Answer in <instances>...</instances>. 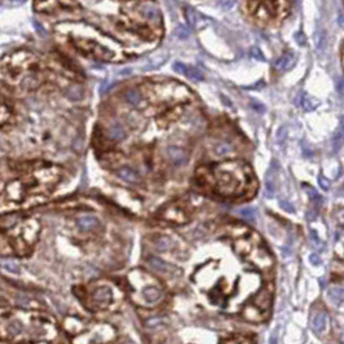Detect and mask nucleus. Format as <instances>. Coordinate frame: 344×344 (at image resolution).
Wrapping results in <instances>:
<instances>
[{
    "label": "nucleus",
    "mask_w": 344,
    "mask_h": 344,
    "mask_svg": "<svg viewBox=\"0 0 344 344\" xmlns=\"http://www.w3.org/2000/svg\"><path fill=\"white\" fill-rule=\"evenodd\" d=\"M216 190L224 197H238L254 184L251 168L243 162L221 163L215 167Z\"/></svg>",
    "instance_id": "1"
},
{
    "label": "nucleus",
    "mask_w": 344,
    "mask_h": 344,
    "mask_svg": "<svg viewBox=\"0 0 344 344\" xmlns=\"http://www.w3.org/2000/svg\"><path fill=\"white\" fill-rule=\"evenodd\" d=\"M7 75L16 86L34 87L42 81L39 60L26 51L15 52L3 60V78Z\"/></svg>",
    "instance_id": "2"
},
{
    "label": "nucleus",
    "mask_w": 344,
    "mask_h": 344,
    "mask_svg": "<svg viewBox=\"0 0 344 344\" xmlns=\"http://www.w3.org/2000/svg\"><path fill=\"white\" fill-rule=\"evenodd\" d=\"M249 13L261 26L278 25L290 13V0H249Z\"/></svg>",
    "instance_id": "3"
},
{
    "label": "nucleus",
    "mask_w": 344,
    "mask_h": 344,
    "mask_svg": "<svg viewBox=\"0 0 344 344\" xmlns=\"http://www.w3.org/2000/svg\"><path fill=\"white\" fill-rule=\"evenodd\" d=\"M151 97L157 98L159 102L165 101H172L175 100H184V98L189 97L188 88L184 86H180L176 83H158L151 86Z\"/></svg>",
    "instance_id": "4"
},
{
    "label": "nucleus",
    "mask_w": 344,
    "mask_h": 344,
    "mask_svg": "<svg viewBox=\"0 0 344 344\" xmlns=\"http://www.w3.org/2000/svg\"><path fill=\"white\" fill-rule=\"evenodd\" d=\"M77 7L75 0H36L35 2V9L42 13H53L61 8H69Z\"/></svg>",
    "instance_id": "5"
},
{
    "label": "nucleus",
    "mask_w": 344,
    "mask_h": 344,
    "mask_svg": "<svg viewBox=\"0 0 344 344\" xmlns=\"http://www.w3.org/2000/svg\"><path fill=\"white\" fill-rule=\"evenodd\" d=\"M271 305H272V287L266 286L265 289L261 290V292L257 294V296L254 300V307L265 320L269 315Z\"/></svg>",
    "instance_id": "6"
},
{
    "label": "nucleus",
    "mask_w": 344,
    "mask_h": 344,
    "mask_svg": "<svg viewBox=\"0 0 344 344\" xmlns=\"http://www.w3.org/2000/svg\"><path fill=\"white\" fill-rule=\"evenodd\" d=\"M92 298L96 305L100 307V308H106L113 300V294H111V290L109 287H100L93 292Z\"/></svg>",
    "instance_id": "7"
},
{
    "label": "nucleus",
    "mask_w": 344,
    "mask_h": 344,
    "mask_svg": "<svg viewBox=\"0 0 344 344\" xmlns=\"http://www.w3.org/2000/svg\"><path fill=\"white\" fill-rule=\"evenodd\" d=\"M163 216L167 221L175 224H182L186 221V215L184 212V210L177 206H171V207L166 208L165 212H163Z\"/></svg>",
    "instance_id": "8"
},
{
    "label": "nucleus",
    "mask_w": 344,
    "mask_h": 344,
    "mask_svg": "<svg viewBox=\"0 0 344 344\" xmlns=\"http://www.w3.org/2000/svg\"><path fill=\"white\" fill-rule=\"evenodd\" d=\"M7 196L12 201L22 200L23 196H25V186H23L22 181L15 180V181L9 182L8 186H7Z\"/></svg>",
    "instance_id": "9"
},
{
    "label": "nucleus",
    "mask_w": 344,
    "mask_h": 344,
    "mask_svg": "<svg viewBox=\"0 0 344 344\" xmlns=\"http://www.w3.org/2000/svg\"><path fill=\"white\" fill-rule=\"evenodd\" d=\"M147 261H149V265H150L156 272L159 273H175V271H180L176 266L171 265V264L166 263V261L161 260L159 257L156 256L149 257V260Z\"/></svg>",
    "instance_id": "10"
},
{
    "label": "nucleus",
    "mask_w": 344,
    "mask_h": 344,
    "mask_svg": "<svg viewBox=\"0 0 344 344\" xmlns=\"http://www.w3.org/2000/svg\"><path fill=\"white\" fill-rule=\"evenodd\" d=\"M167 156L170 158V161L174 165L176 166H182L185 165L186 161H188V157H186V153L182 149L176 146H170L167 149Z\"/></svg>",
    "instance_id": "11"
},
{
    "label": "nucleus",
    "mask_w": 344,
    "mask_h": 344,
    "mask_svg": "<svg viewBox=\"0 0 344 344\" xmlns=\"http://www.w3.org/2000/svg\"><path fill=\"white\" fill-rule=\"evenodd\" d=\"M117 174H118V176L121 177V179L126 180V181H128V182H133V184H136V182L140 181V177H139V175H137L136 171H133L132 168H130V167L119 168Z\"/></svg>",
    "instance_id": "12"
},
{
    "label": "nucleus",
    "mask_w": 344,
    "mask_h": 344,
    "mask_svg": "<svg viewBox=\"0 0 344 344\" xmlns=\"http://www.w3.org/2000/svg\"><path fill=\"white\" fill-rule=\"evenodd\" d=\"M77 224H78L79 228L82 231H93L96 226L98 225V221L96 217L93 216H81L78 220H77Z\"/></svg>",
    "instance_id": "13"
},
{
    "label": "nucleus",
    "mask_w": 344,
    "mask_h": 344,
    "mask_svg": "<svg viewBox=\"0 0 344 344\" xmlns=\"http://www.w3.org/2000/svg\"><path fill=\"white\" fill-rule=\"evenodd\" d=\"M326 324H327L326 313L321 312V313H317V315L315 316V318H313V321H312V327H313V330H315L316 333L320 334L325 330V327H326Z\"/></svg>",
    "instance_id": "14"
},
{
    "label": "nucleus",
    "mask_w": 344,
    "mask_h": 344,
    "mask_svg": "<svg viewBox=\"0 0 344 344\" xmlns=\"http://www.w3.org/2000/svg\"><path fill=\"white\" fill-rule=\"evenodd\" d=\"M144 298L149 303H156V301H158L159 299L162 298V291L154 286L146 287L144 290Z\"/></svg>",
    "instance_id": "15"
},
{
    "label": "nucleus",
    "mask_w": 344,
    "mask_h": 344,
    "mask_svg": "<svg viewBox=\"0 0 344 344\" xmlns=\"http://www.w3.org/2000/svg\"><path fill=\"white\" fill-rule=\"evenodd\" d=\"M107 135H109V137L111 140H116V141H118V140L125 139L126 132H125V130L122 128V126H119L118 123H116V125H113L111 127L109 128V131H107Z\"/></svg>",
    "instance_id": "16"
},
{
    "label": "nucleus",
    "mask_w": 344,
    "mask_h": 344,
    "mask_svg": "<svg viewBox=\"0 0 344 344\" xmlns=\"http://www.w3.org/2000/svg\"><path fill=\"white\" fill-rule=\"evenodd\" d=\"M126 100H127L128 104H131L132 106H139L142 102V96L139 91L130 90L126 93Z\"/></svg>",
    "instance_id": "17"
},
{
    "label": "nucleus",
    "mask_w": 344,
    "mask_h": 344,
    "mask_svg": "<svg viewBox=\"0 0 344 344\" xmlns=\"http://www.w3.org/2000/svg\"><path fill=\"white\" fill-rule=\"evenodd\" d=\"M329 298L336 304L343 303V301H344V290L339 289V287H334V289L329 292Z\"/></svg>",
    "instance_id": "18"
},
{
    "label": "nucleus",
    "mask_w": 344,
    "mask_h": 344,
    "mask_svg": "<svg viewBox=\"0 0 344 344\" xmlns=\"http://www.w3.org/2000/svg\"><path fill=\"white\" fill-rule=\"evenodd\" d=\"M12 116H13V111H12V109H9V106L3 100V104H2V126H3V127L7 123H9Z\"/></svg>",
    "instance_id": "19"
},
{
    "label": "nucleus",
    "mask_w": 344,
    "mask_h": 344,
    "mask_svg": "<svg viewBox=\"0 0 344 344\" xmlns=\"http://www.w3.org/2000/svg\"><path fill=\"white\" fill-rule=\"evenodd\" d=\"M156 247L159 251H167L171 247V241L168 237H159L156 241Z\"/></svg>",
    "instance_id": "20"
},
{
    "label": "nucleus",
    "mask_w": 344,
    "mask_h": 344,
    "mask_svg": "<svg viewBox=\"0 0 344 344\" xmlns=\"http://www.w3.org/2000/svg\"><path fill=\"white\" fill-rule=\"evenodd\" d=\"M292 62V57L290 55H285L282 56V57L280 58V60L277 61V64H276V67L280 70H286L287 67H290V65H291Z\"/></svg>",
    "instance_id": "21"
},
{
    "label": "nucleus",
    "mask_w": 344,
    "mask_h": 344,
    "mask_svg": "<svg viewBox=\"0 0 344 344\" xmlns=\"http://www.w3.org/2000/svg\"><path fill=\"white\" fill-rule=\"evenodd\" d=\"M186 75H188V78L193 79V81H203V74L202 71H201L200 69H197V67H188V70H186L185 72Z\"/></svg>",
    "instance_id": "22"
},
{
    "label": "nucleus",
    "mask_w": 344,
    "mask_h": 344,
    "mask_svg": "<svg viewBox=\"0 0 344 344\" xmlns=\"http://www.w3.org/2000/svg\"><path fill=\"white\" fill-rule=\"evenodd\" d=\"M232 151V146L229 144H226V142H219V144L215 146V153L217 154V156H226V154H229Z\"/></svg>",
    "instance_id": "23"
},
{
    "label": "nucleus",
    "mask_w": 344,
    "mask_h": 344,
    "mask_svg": "<svg viewBox=\"0 0 344 344\" xmlns=\"http://www.w3.org/2000/svg\"><path fill=\"white\" fill-rule=\"evenodd\" d=\"M224 344H254V341L245 336H233L224 341Z\"/></svg>",
    "instance_id": "24"
},
{
    "label": "nucleus",
    "mask_w": 344,
    "mask_h": 344,
    "mask_svg": "<svg viewBox=\"0 0 344 344\" xmlns=\"http://www.w3.org/2000/svg\"><path fill=\"white\" fill-rule=\"evenodd\" d=\"M144 15L146 16L147 18H150V20L156 21L159 18V12L158 9L154 8V7H145L144 8Z\"/></svg>",
    "instance_id": "25"
},
{
    "label": "nucleus",
    "mask_w": 344,
    "mask_h": 344,
    "mask_svg": "<svg viewBox=\"0 0 344 344\" xmlns=\"http://www.w3.org/2000/svg\"><path fill=\"white\" fill-rule=\"evenodd\" d=\"M186 17H188V20H189V23H190L192 26H197V23L200 22V15L197 13L196 11H193V9H188L186 11Z\"/></svg>",
    "instance_id": "26"
},
{
    "label": "nucleus",
    "mask_w": 344,
    "mask_h": 344,
    "mask_svg": "<svg viewBox=\"0 0 344 344\" xmlns=\"http://www.w3.org/2000/svg\"><path fill=\"white\" fill-rule=\"evenodd\" d=\"M241 216L245 217L246 220H250V221H254L255 220V211L254 208H242L240 211Z\"/></svg>",
    "instance_id": "27"
},
{
    "label": "nucleus",
    "mask_w": 344,
    "mask_h": 344,
    "mask_svg": "<svg viewBox=\"0 0 344 344\" xmlns=\"http://www.w3.org/2000/svg\"><path fill=\"white\" fill-rule=\"evenodd\" d=\"M175 34H176L177 38L180 39H186L190 34V31L188 30V27L185 26H179L176 30H175Z\"/></svg>",
    "instance_id": "28"
},
{
    "label": "nucleus",
    "mask_w": 344,
    "mask_h": 344,
    "mask_svg": "<svg viewBox=\"0 0 344 344\" xmlns=\"http://www.w3.org/2000/svg\"><path fill=\"white\" fill-rule=\"evenodd\" d=\"M3 268L13 273L20 272V266H18L17 264L13 263V261H3Z\"/></svg>",
    "instance_id": "29"
},
{
    "label": "nucleus",
    "mask_w": 344,
    "mask_h": 344,
    "mask_svg": "<svg viewBox=\"0 0 344 344\" xmlns=\"http://www.w3.org/2000/svg\"><path fill=\"white\" fill-rule=\"evenodd\" d=\"M174 70L176 72H180V74H185L186 70H188V66H185L182 62H175Z\"/></svg>",
    "instance_id": "30"
},
{
    "label": "nucleus",
    "mask_w": 344,
    "mask_h": 344,
    "mask_svg": "<svg viewBox=\"0 0 344 344\" xmlns=\"http://www.w3.org/2000/svg\"><path fill=\"white\" fill-rule=\"evenodd\" d=\"M280 205H281V207L284 208L285 211H287V212H294V206H292L291 203L287 202V201H281Z\"/></svg>",
    "instance_id": "31"
},
{
    "label": "nucleus",
    "mask_w": 344,
    "mask_h": 344,
    "mask_svg": "<svg viewBox=\"0 0 344 344\" xmlns=\"http://www.w3.org/2000/svg\"><path fill=\"white\" fill-rule=\"evenodd\" d=\"M3 2L4 6H20V4H22L25 0H2Z\"/></svg>",
    "instance_id": "32"
},
{
    "label": "nucleus",
    "mask_w": 344,
    "mask_h": 344,
    "mask_svg": "<svg viewBox=\"0 0 344 344\" xmlns=\"http://www.w3.org/2000/svg\"><path fill=\"white\" fill-rule=\"evenodd\" d=\"M310 260H311V263L313 264V265H318V264L321 263V259H320V256H318L317 254H312V255H311Z\"/></svg>",
    "instance_id": "33"
},
{
    "label": "nucleus",
    "mask_w": 344,
    "mask_h": 344,
    "mask_svg": "<svg viewBox=\"0 0 344 344\" xmlns=\"http://www.w3.org/2000/svg\"><path fill=\"white\" fill-rule=\"evenodd\" d=\"M311 237L313 238V243H315L316 246H321V240H320V238H318L317 233H316L315 231L311 232Z\"/></svg>",
    "instance_id": "34"
},
{
    "label": "nucleus",
    "mask_w": 344,
    "mask_h": 344,
    "mask_svg": "<svg viewBox=\"0 0 344 344\" xmlns=\"http://www.w3.org/2000/svg\"><path fill=\"white\" fill-rule=\"evenodd\" d=\"M220 4H221V7H223L224 9H229L233 4H235V0H224V2H221Z\"/></svg>",
    "instance_id": "35"
},
{
    "label": "nucleus",
    "mask_w": 344,
    "mask_h": 344,
    "mask_svg": "<svg viewBox=\"0 0 344 344\" xmlns=\"http://www.w3.org/2000/svg\"><path fill=\"white\" fill-rule=\"evenodd\" d=\"M336 220H338L339 224H343L344 225V210H340V211L336 214Z\"/></svg>",
    "instance_id": "36"
},
{
    "label": "nucleus",
    "mask_w": 344,
    "mask_h": 344,
    "mask_svg": "<svg viewBox=\"0 0 344 344\" xmlns=\"http://www.w3.org/2000/svg\"><path fill=\"white\" fill-rule=\"evenodd\" d=\"M251 53H252V56H254L255 58L259 57V58H260V60H263V56H261V53H260V51H259V49L254 48V49H252V51H251Z\"/></svg>",
    "instance_id": "37"
},
{
    "label": "nucleus",
    "mask_w": 344,
    "mask_h": 344,
    "mask_svg": "<svg viewBox=\"0 0 344 344\" xmlns=\"http://www.w3.org/2000/svg\"><path fill=\"white\" fill-rule=\"evenodd\" d=\"M320 184H321L322 188L326 189V190H327V189H329V182H327L326 180H325V177H320Z\"/></svg>",
    "instance_id": "38"
},
{
    "label": "nucleus",
    "mask_w": 344,
    "mask_h": 344,
    "mask_svg": "<svg viewBox=\"0 0 344 344\" xmlns=\"http://www.w3.org/2000/svg\"><path fill=\"white\" fill-rule=\"evenodd\" d=\"M158 321H161V320H157V318H156V320H149V321H147V326H153V325H157V322H158Z\"/></svg>",
    "instance_id": "39"
},
{
    "label": "nucleus",
    "mask_w": 344,
    "mask_h": 344,
    "mask_svg": "<svg viewBox=\"0 0 344 344\" xmlns=\"http://www.w3.org/2000/svg\"><path fill=\"white\" fill-rule=\"evenodd\" d=\"M341 65H343V69H344V44H343V47H341Z\"/></svg>",
    "instance_id": "40"
}]
</instances>
